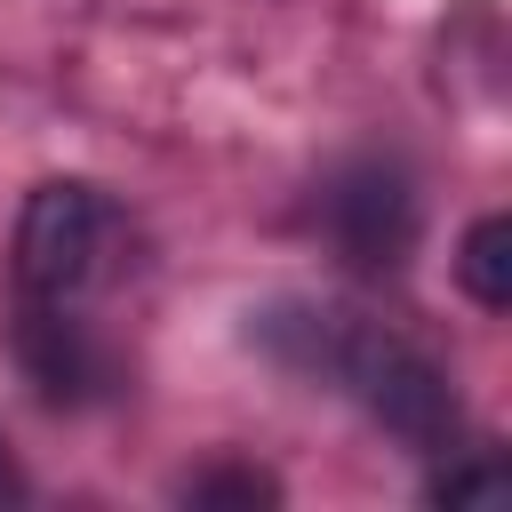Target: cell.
I'll use <instances>...</instances> for the list:
<instances>
[{
  "label": "cell",
  "instance_id": "obj_1",
  "mask_svg": "<svg viewBox=\"0 0 512 512\" xmlns=\"http://www.w3.org/2000/svg\"><path fill=\"white\" fill-rule=\"evenodd\" d=\"M312 360H320L384 432H400L408 448H440V440L456 432V392H448V376H440L408 336H392V328H376V320H352V312H320V320H312Z\"/></svg>",
  "mask_w": 512,
  "mask_h": 512
},
{
  "label": "cell",
  "instance_id": "obj_2",
  "mask_svg": "<svg viewBox=\"0 0 512 512\" xmlns=\"http://www.w3.org/2000/svg\"><path fill=\"white\" fill-rule=\"evenodd\" d=\"M120 232L128 224H120L104 184H80V176L32 184V200L16 216V288L32 304H80L88 288L112 280Z\"/></svg>",
  "mask_w": 512,
  "mask_h": 512
},
{
  "label": "cell",
  "instance_id": "obj_3",
  "mask_svg": "<svg viewBox=\"0 0 512 512\" xmlns=\"http://www.w3.org/2000/svg\"><path fill=\"white\" fill-rule=\"evenodd\" d=\"M320 216H328V240L344 248V264H360V272H392L416 248V192H408V176L392 160L344 168L320 192Z\"/></svg>",
  "mask_w": 512,
  "mask_h": 512
},
{
  "label": "cell",
  "instance_id": "obj_4",
  "mask_svg": "<svg viewBox=\"0 0 512 512\" xmlns=\"http://www.w3.org/2000/svg\"><path fill=\"white\" fill-rule=\"evenodd\" d=\"M16 360H24V376H32L48 400H72V408L112 392V352L96 344V328L80 320V304H32V296H24Z\"/></svg>",
  "mask_w": 512,
  "mask_h": 512
},
{
  "label": "cell",
  "instance_id": "obj_5",
  "mask_svg": "<svg viewBox=\"0 0 512 512\" xmlns=\"http://www.w3.org/2000/svg\"><path fill=\"white\" fill-rule=\"evenodd\" d=\"M456 280H464V296L488 304V312L512 304V216H480V224L464 232V248H456Z\"/></svg>",
  "mask_w": 512,
  "mask_h": 512
},
{
  "label": "cell",
  "instance_id": "obj_6",
  "mask_svg": "<svg viewBox=\"0 0 512 512\" xmlns=\"http://www.w3.org/2000/svg\"><path fill=\"white\" fill-rule=\"evenodd\" d=\"M184 504H280V480L256 464H216V472L184 480Z\"/></svg>",
  "mask_w": 512,
  "mask_h": 512
},
{
  "label": "cell",
  "instance_id": "obj_7",
  "mask_svg": "<svg viewBox=\"0 0 512 512\" xmlns=\"http://www.w3.org/2000/svg\"><path fill=\"white\" fill-rule=\"evenodd\" d=\"M432 496H440V504H496V496H504V464H496V456L448 464V472L432 480Z\"/></svg>",
  "mask_w": 512,
  "mask_h": 512
},
{
  "label": "cell",
  "instance_id": "obj_8",
  "mask_svg": "<svg viewBox=\"0 0 512 512\" xmlns=\"http://www.w3.org/2000/svg\"><path fill=\"white\" fill-rule=\"evenodd\" d=\"M32 496V480H24V464L8 456V440H0V504H24Z\"/></svg>",
  "mask_w": 512,
  "mask_h": 512
}]
</instances>
